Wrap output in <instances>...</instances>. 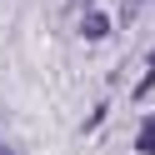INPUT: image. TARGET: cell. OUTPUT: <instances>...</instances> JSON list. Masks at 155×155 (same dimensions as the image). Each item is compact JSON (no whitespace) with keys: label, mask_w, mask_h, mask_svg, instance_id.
Here are the masks:
<instances>
[{"label":"cell","mask_w":155,"mask_h":155,"mask_svg":"<svg viewBox=\"0 0 155 155\" xmlns=\"http://www.w3.org/2000/svg\"><path fill=\"white\" fill-rule=\"evenodd\" d=\"M105 30H110V25H105V15H90V20H85V35H90V40H100Z\"/></svg>","instance_id":"obj_1"},{"label":"cell","mask_w":155,"mask_h":155,"mask_svg":"<svg viewBox=\"0 0 155 155\" xmlns=\"http://www.w3.org/2000/svg\"><path fill=\"white\" fill-rule=\"evenodd\" d=\"M140 150H145V155H155V120L140 130Z\"/></svg>","instance_id":"obj_2"},{"label":"cell","mask_w":155,"mask_h":155,"mask_svg":"<svg viewBox=\"0 0 155 155\" xmlns=\"http://www.w3.org/2000/svg\"><path fill=\"white\" fill-rule=\"evenodd\" d=\"M0 155H5V145H0Z\"/></svg>","instance_id":"obj_3"}]
</instances>
